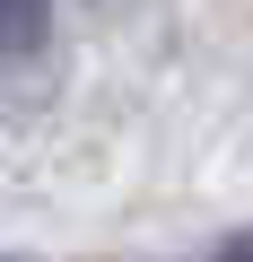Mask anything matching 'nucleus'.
Instances as JSON below:
<instances>
[{"label": "nucleus", "mask_w": 253, "mask_h": 262, "mask_svg": "<svg viewBox=\"0 0 253 262\" xmlns=\"http://www.w3.org/2000/svg\"><path fill=\"white\" fill-rule=\"evenodd\" d=\"M53 35V0H0V53H35Z\"/></svg>", "instance_id": "f257e3e1"}]
</instances>
